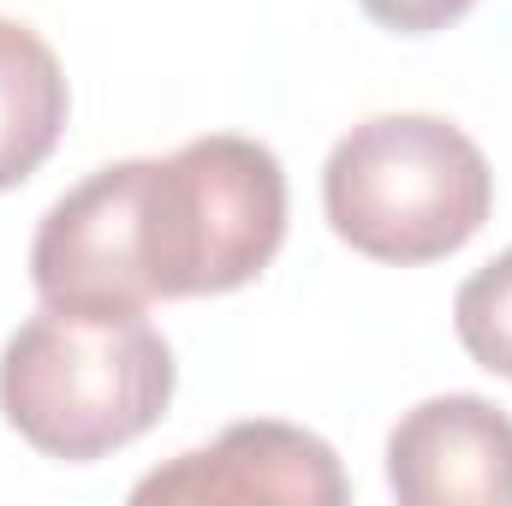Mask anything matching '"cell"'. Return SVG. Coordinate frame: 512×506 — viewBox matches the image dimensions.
<instances>
[{"label": "cell", "instance_id": "cell-1", "mask_svg": "<svg viewBox=\"0 0 512 506\" xmlns=\"http://www.w3.org/2000/svg\"><path fill=\"white\" fill-rule=\"evenodd\" d=\"M286 239V173L256 137H191L72 185L30 239V280L60 310H149L256 280Z\"/></svg>", "mask_w": 512, "mask_h": 506}, {"label": "cell", "instance_id": "cell-2", "mask_svg": "<svg viewBox=\"0 0 512 506\" xmlns=\"http://www.w3.org/2000/svg\"><path fill=\"white\" fill-rule=\"evenodd\" d=\"M173 381V346L143 310L42 304L0 352V411L36 453L90 465L161 423Z\"/></svg>", "mask_w": 512, "mask_h": 506}, {"label": "cell", "instance_id": "cell-3", "mask_svg": "<svg viewBox=\"0 0 512 506\" xmlns=\"http://www.w3.org/2000/svg\"><path fill=\"white\" fill-rule=\"evenodd\" d=\"M322 209L358 256L399 268L441 262L483 233L495 173L441 114H376L334 143L322 167Z\"/></svg>", "mask_w": 512, "mask_h": 506}, {"label": "cell", "instance_id": "cell-4", "mask_svg": "<svg viewBox=\"0 0 512 506\" xmlns=\"http://www.w3.org/2000/svg\"><path fill=\"white\" fill-rule=\"evenodd\" d=\"M346 471L334 447L298 423H233L209 447L179 453L149 471L131 501H286V506H346Z\"/></svg>", "mask_w": 512, "mask_h": 506}, {"label": "cell", "instance_id": "cell-5", "mask_svg": "<svg viewBox=\"0 0 512 506\" xmlns=\"http://www.w3.org/2000/svg\"><path fill=\"white\" fill-rule=\"evenodd\" d=\"M387 489L405 506H512V417L477 393L411 405L387 435Z\"/></svg>", "mask_w": 512, "mask_h": 506}, {"label": "cell", "instance_id": "cell-6", "mask_svg": "<svg viewBox=\"0 0 512 506\" xmlns=\"http://www.w3.org/2000/svg\"><path fill=\"white\" fill-rule=\"evenodd\" d=\"M66 114L72 90L54 48L30 24L0 18V191L24 185L54 155Z\"/></svg>", "mask_w": 512, "mask_h": 506}, {"label": "cell", "instance_id": "cell-7", "mask_svg": "<svg viewBox=\"0 0 512 506\" xmlns=\"http://www.w3.org/2000/svg\"><path fill=\"white\" fill-rule=\"evenodd\" d=\"M453 328L459 346L489 370V376L512 381V251H501L495 262H483L459 298H453Z\"/></svg>", "mask_w": 512, "mask_h": 506}, {"label": "cell", "instance_id": "cell-8", "mask_svg": "<svg viewBox=\"0 0 512 506\" xmlns=\"http://www.w3.org/2000/svg\"><path fill=\"white\" fill-rule=\"evenodd\" d=\"M382 30H399V36H429V30H447L459 24L477 0H358Z\"/></svg>", "mask_w": 512, "mask_h": 506}]
</instances>
